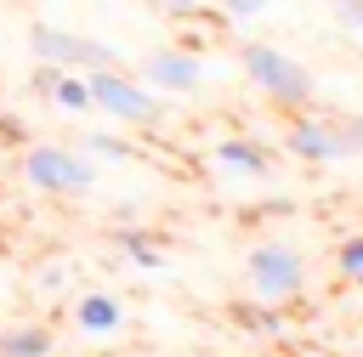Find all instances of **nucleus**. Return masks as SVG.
I'll use <instances>...</instances> for the list:
<instances>
[{"mask_svg":"<svg viewBox=\"0 0 363 357\" xmlns=\"http://www.w3.org/2000/svg\"><path fill=\"white\" fill-rule=\"evenodd\" d=\"M57 340L45 323H17V329H0V357H51Z\"/></svg>","mask_w":363,"mask_h":357,"instance_id":"nucleus-11","label":"nucleus"},{"mask_svg":"<svg viewBox=\"0 0 363 357\" xmlns=\"http://www.w3.org/2000/svg\"><path fill=\"white\" fill-rule=\"evenodd\" d=\"M45 96H51L57 108H68V113H85V108H91V96H85V79H79V74H68V68L57 74V85H51Z\"/></svg>","mask_w":363,"mask_h":357,"instance_id":"nucleus-14","label":"nucleus"},{"mask_svg":"<svg viewBox=\"0 0 363 357\" xmlns=\"http://www.w3.org/2000/svg\"><path fill=\"white\" fill-rule=\"evenodd\" d=\"M238 62H244L250 85H255L272 108H284V113L312 108V96H318L312 68H306V62H295L289 51H278V45H267V40H244V45H238Z\"/></svg>","mask_w":363,"mask_h":357,"instance_id":"nucleus-1","label":"nucleus"},{"mask_svg":"<svg viewBox=\"0 0 363 357\" xmlns=\"http://www.w3.org/2000/svg\"><path fill=\"white\" fill-rule=\"evenodd\" d=\"M244 272H250V289H255V300H272V306H289V300H301V289H306V261H301V249L295 244H255L250 255H244Z\"/></svg>","mask_w":363,"mask_h":357,"instance_id":"nucleus-3","label":"nucleus"},{"mask_svg":"<svg viewBox=\"0 0 363 357\" xmlns=\"http://www.w3.org/2000/svg\"><path fill=\"white\" fill-rule=\"evenodd\" d=\"M119 249H125L136 266H147V272H159V266H164L159 238H153V232H142V227H119Z\"/></svg>","mask_w":363,"mask_h":357,"instance_id":"nucleus-12","label":"nucleus"},{"mask_svg":"<svg viewBox=\"0 0 363 357\" xmlns=\"http://www.w3.org/2000/svg\"><path fill=\"white\" fill-rule=\"evenodd\" d=\"M23 176H28L40 193H91V187H96V164L79 159V153H68V147H57V142L28 147V153H23Z\"/></svg>","mask_w":363,"mask_h":357,"instance_id":"nucleus-5","label":"nucleus"},{"mask_svg":"<svg viewBox=\"0 0 363 357\" xmlns=\"http://www.w3.org/2000/svg\"><path fill=\"white\" fill-rule=\"evenodd\" d=\"M284 147L295 153V159H306V164H335L340 159V147H335V130H329V119H318V113H289V130H284Z\"/></svg>","mask_w":363,"mask_h":357,"instance_id":"nucleus-6","label":"nucleus"},{"mask_svg":"<svg viewBox=\"0 0 363 357\" xmlns=\"http://www.w3.org/2000/svg\"><path fill=\"white\" fill-rule=\"evenodd\" d=\"M85 96H91V108H102V113L119 119V125H136V130H159V125H164V102H159L136 74H125L119 62H113V68H91V74H85Z\"/></svg>","mask_w":363,"mask_h":357,"instance_id":"nucleus-2","label":"nucleus"},{"mask_svg":"<svg viewBox=\"0 0 363 357\" xmlns=\"http://www.w3.org/2000/svg\"><path fill=\"white\" fill-rule=\"evenodd\" d=\"M57 74H62V68H57V62H40V68H34V79H28V85H34V91H40V96H45V91H51V85H57Z\"/></svg>","mask_w":363,"mask_h":357,"instance_id":"nucleus-19","label":"nucleus"},{"mask_svg":"<svg viewBox=\"0 0 363 357\" xmlns=\"http://www.w3.org/2000/svg\"><path fill=\"white\" fill-rule=\"evenodd\" d=\"M159 6H164V11H170V17H187V11H199V6H204V0H159Z\"/></svg>","mask_w":363,"mask_h":357,"instance_id":"nucleus-21","label":"nucleus"},{"mask_svg":"<svg viewBox=\"0 0 363 357\" xmlns=\"http://www.w3.org/2000/svg\"><path fill=\"white\" fill-rule=\"evenodd\" d=\"M74 323H79L85 334H119V329H125V306H119L113 295L91 289V295L74 300Z\"/></svg>","mask_w":363,"mask_h":357,"instance_id":"nucleus-10","label":"nucleus"},{"mask_svg":"<svg viewBox=\"0 0 363 357\" xmlns=\"http://www.w3.org/2000/svg\"><path fill=\"white\" fill-rule=\"evenodd\" d=\"M227 317H233L244 334H255V340H284V334H289V312L272 306V300H261V306H255V300H233Z\"/></svg>","mask_w":363,"mask_h":357,"instance_id":"nucleus-9","label":"nucleus"},{"mask_svg":"<svg viewBox=\"0 0 363 357\" xmlns=\"http://www.w3.org/2000/svg\"><path fill=\"white\" fill-rule=\"evenodd\" d=\"M335 272L352 278V283H363V232H352V238L335 244Z\"/></svg>","mask_w":363,"mask_h":357,"instance_id":"nucleus-15","label":"nucleus"},{"mask_svg":"<svg viewBox=\"0 0 363 357\" xmlns=\"http://www.w3.org/2000/svg\"><path fill=\"white\" fill-rule=\"evenodd\" d=\"M329 130H335L340 159H357L363 153V113H329Z\"/></svg>","mask_w":363,"mask_h":357,"instance_id":"nucleus-13","label":"nucleus"},{"mask_svg":"<svg viewBox=\"0 0 363 357\" xmlns=\"http://www.w3.org/2000/svg\"><path fill=\"white\" fill-rule=\"evenodd\" d=\"M272 0H221V17H233V23H250V17H261Z\"/></svg>","mask_w":363,"mask_h":357,"instance_id":"nucleus-18","label":"nucleus"},{"mask_svg":"<svg viewBox=\"0 0 363 357\" xmlns=\"http://www.w3.org/2000/svg\"><path fill=\"white\" fill-rule=\"evenodd\" d=\"M62 283H68V266H45L40 272V289H62Z\"/></svg>","mask_w":363,"mask_h":357,"instance_id":"nucleus-20","label":"nucleus"},{"mask_svg":"<svg viewBox=\"0 0 363 357\" xmlns=\"http://www.w3.org/2000/svg\"><path fill=\"white\" fill-rule=\"evenodd\" d=\"M85 147H91V153H102V159H136V147H130V142H119V136H108V130H91V136H85Z\"/></svg>","mask_w":363,"mask_h":357,"instance_id":"nucleus-16","label":"nucleus"},{"mask_svg":"<svg viewBox=\"0 0 363 357\" xmlns=\"http://www.w3.org/2000/svg\"><path fill=\"white\" fill-rule=\"evenodd\" d=\"M28 51L40 62H57V68H113L119 62V51L108 40H91V34H74V28H57V23H34Z\"/></svg>","mask_w":363,"mask_h":357,"instance_id":"nucleus-4","label":"nucleus"},{"mask_svg":"<svg viewBox=\"0 0 363 357\" xmlns=\"http://www.w3.org/2000/svg\"><path fill=\"white\" fill-rule=\"evenodd\" d=\"M210 159L221 176H272V147L255 136H221Z\"/></svg>","mask_w":363,"mask_h":357,"instance_id":"nucleus-8","label":"nucleus"},{"mask_svg":"<svg viewBox=\"0 0 363 357\" xmlns=\"http://www.w3.org/2000/svg\"><path fill=\"white\" fill-rule=\"evenodd\" d=\"M329 6H335V23L346 34H363V0H329Z\"/></svg>","mask_w":363,"mask_h":357,"instance_id":"nucleus-17","label":"nucleus"},{"mask_svg":"<svg viewBox=\"0 0 363 357\" xmlns=\"http://www.w3.org/2000/svg\"><path fill=\"white\" fill-rule=\"evenodd\" d=\"M142 79H147V85H159V91H199V85H204V62H199L193 51L164 45V51H153V57H147Z\"/></svg>","mask_w":363,"mask_h":357,"instance_id":"nucleus-7","label":"nucleus"}]
</instances>
